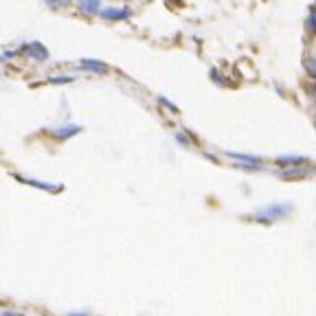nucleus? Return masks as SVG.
Listing matches in <instances>:
<instances>
[{
  "instance_id": "obj_1",
  "label": "nucleus",
  "mask_w": 316,
  "mask_h": 316,
  "mask_svg": "<svg viewBox=\"0 0 316 316\" xmlns=\"http://www.w3.org/2000/svg\"><path fill=\"white\" fill-rule=\"evenodd\" d=\"M290 211H292V205H288V202H286V205H283V202H274V205H268V207L259 209L257 213L253 215V220L259 222V224L270 226L277 220H281V217H286Z\"/></svg>"
},
{
  "instance_id": "obj_2",
  "label": "nucleus",
  "mask_w": 316,
  "mask_h": 316,
  "mask_svg": "<svg viewBox=\"0 0 316 316\" xmlns=\"http://www.w3.org/2000/svg\"><path fill=\"white\" fill-rule=\"evenodd\" d=\"M18 53H24L27 58L38 60V62H46V60H48V51H46V46H44V44H40V42H29V44H24Z\"/></svg>"
},
{
  "instance_id": "obj_3",
  "label": "nucleus",
  "mask_w": 316,
  "mask_h": 316,
  "mask_svg": "<svg viewBox=\"0 0 316 316\" xmlns=\"http://www.w3.org/2000/svg\"><path fill=\"white\" fill-rule=\"evenodd\" d=\"M82 125H75V123H68V125H60V127H53L51 129V136L53 139H58V141H68L72 139L75 134L82 132Z\"/></svg>"
},
{
  "instance_id": "obj_4",
  "label": "nucleus",
  "mask_w": 316,
  "mask_h": 316,
  "mask_svg": "<svg viewBox=\"0 0 316 316\" xmlns=\"http://www.w3.org/2000/svg\"><path fill=\"white\" fill-rule=\"evenodd\" d=\"M20 182L24 184H31V187H38V189H44L48 193H60L64 191V184H51V182H42V180H31V178H22V176H15Z\"/></svg>"
},
{
  "instance_id": "obj_5",
  "label": "nucleus",
  "mask_w": 316,
  "mask_h": 316,
  "mask_svg": "<svg viewBox=\"0 0 316 316\" xmlns=\"http://www.w3.org/2000/svg\"><path fill=\"white\" fill-rule=\"evenodd\" d=\"M79 68L90 70V72H95V75H105V72L110 70L108 64H103L99 60H82V62H79Z\"/></svg>"
},
{
  "instance_id": "obj_6",
  "label": "nucleus",
  "mask_w": 316,
  "mask_h": 316,
  "mask_svg": "<svg viewBox=\"0 0 316 316\" xmlns=\"http://www.w3.org/2000/svg\"><path fill=\"white\" fill-rule=\"evenodd\" d=\"M77 9L86 15L101 13V0H77Z\"/></svg>"
},
{
  "instance_id": "obj_7",
  "label": "nucleus",
  "mask_w": 316,
  "mask_h": 316,
  "mask_svg": "<svg viewBox=\"0 0 316 316\" xmlns=\"http://www.w3.org/2000/svg\"><path fill=\"white\" fill-rule=\"evenodd\" d=\"M99 15H101L103 20H110V22L127 20L129 18V9H112V7H108V9H103Z\"/></svg>"
},
{
  "instance_id": "obj_8",
  "label": "nucleus",
  "mask_w": 316,
  "mask_h": 316,
  "mask_svg": "<svg viewBox=\"0 0 316 316\" xmlns=\"http://www.w3.org/2000/svg\"><path fill=\"white\" fill-rule=\"evenodd\" d=\"M274 163L281 165V167H299V165L307 163V158L305 156H277Z\"/></svg>"
},
{
  "instance_id": "obj_9",
  "label": "nucleus",
  "mask_w": 316,
  "mask_h": 316,
  "mask_svg": "<svg viewBox=\"0 0 316 316\" xmlns=\"http://www.w3.org/2000/svg\"><path fill=\"white\" fill-rule=\"evenodd\" d=\"M226 156L229 158H235V160H244V163H248V165H257V167H262L259 163H262V160H259L257 156H250V154H237V152H226Z\"/></svg>"
},
{
  "instance_id": "obj_10",
  "label": "nucleus",
  "mask_w": 316,
  "mask_h": 316,
  "mask_svg": "<svg viewBox=\"0 0 316 316\" xmlns=\"http://www.w3.org/2000/svg\"><path fill=\"white\" fill-rule=\"evenodd\" d=\"M307 174H310V172H307V169H301V165H299L294 169H286V172H281L279 178H283V180H290V178H303Z\"/></svg>"
},
{
  "instance_id": "obj_11",
  "label": "nucleus",
  "mask_w": 316,
  "mask_h": 316,
  "mask_svg": "<svg viewBox=\"0 0 316 316\" xmlns=\"http://www.w3.org/2000/svg\"><path fill=\"white\" fill-rule=\"evenodd\" d=\"M303 66L307 70V75L316 79V58H312V55H307V58L303 60Z\"/></svg>"
},
{
  "instance_id": "obj_12",
  "label": "nucleus",
  "mask_w": 316,
  "mask_h": 316,
  "mask_svg": "<svg viewBox=\"0 0 316 316\" xmlns=\"http://www.w3.org/2000/svg\"><path fill=\"white\" fill-rule=\"evenodd\" d=\"M307 29H310V31H316V9H312L310 18H307Z\"/></svg>"
},
{
  "instance_id": "obj_13",
  "label": "nucleus",
  "mask_w": 316,
  "mask_h": 316,
  "mask_svg": "<svg viewBox=\"0 0 316 316\" xmlns=\"http://www.w3.org/2000/svg\"><path fill=\"white\" fill-rule=\"evenodd\" d=\"M48 82H51V84H70L72 82V77H51V79H48Z\"/></svg>"
},
{
  "instance_id": "obj_14",
  "label": "nucleus",
  "mask_w": 316,
  "mask_h": 316,
  "mask_svg": "<svg viewBox=\"0 0 316 316\" xmlns=\"http://www.w3.org/2000/svg\"><path fill=\"white\" fill-rule=\"evenodd\" d=\"M174 136H176V141L180 143V145H184V147H189V139H187V136H184L182 132H176Z\"/></svg>"
},
{
  "instance_id": "obj_15",
  "label": "nucleus",
  "mask_w": 316,
  "mask_h": 316,
  "mask_svg": "<svg viewBox=\"0 0 316 316\" xmlns=\"http://www.w3.org/2000/svg\"><path fill=\"white\" fill-rule=\"evenodd\" d=\"M68 3H70V0H46V5L53 7V9H55V7H64V5H68Z\"/></svg>"
},
{
  "instance_id": "obj_16",
  "label": "nucleus",
  "mask_w": 316,
  "mask_h": 316,
  "mask_svg": "<svg viewBox=\"0 0 316 316\" xmlns=\"http://www.w3.org/2000/svg\"><path fill=\"white\" fill-rule=\"evenodd\" d=\"M158 101H160V103H163V105H167V108H169V112H178V108H176V105H174L172 101H167V99H165V97H160V99H158Z\"/></svg>"
},
{
  "instance_id": "obj_17",
  "label": "nucleus",
  "mask_w": 316,
  "mask_h": 316,
  "mask_svg": "<svg viewBox=\"0 0 316 316\" xmlns=\"http://www.w3.org/2000/svg\"><path fill=\"white\" fill-rule=\"evenodd\" d=\"M3 316H22L18 312H9V310H3Z\"/></svg>"
},
{
  "instance_id": "obj_18",
  "label": "nucleus",
  "mask_w": 316,
  "mask_h": 316,
  "mask_svg": "<svg viewBox=\"0 0 316 316\" xmlns=\"http://www.w3.org/2000/svg\"><path fill=\"white\" fill-rule=\"evenodd\" d=\"M11 55H13V51H5L3 53V60H11Z\"/></svg>"
},
{
  "instance_id": "obj_19",
  "label": "nucleus",
  "mask_w": 316,
  "mask_h": 316,
  "mask_svg": "<svg viewBox=\"0 0 316 316\" xmlns=\"http://www.w3.org/2000/svg\"><path fill=\"white\" fill-rule=\"evenodd\" d=\"M68 316H88V314H82V312H70Z\"/></svg>"
}]
</instances>
